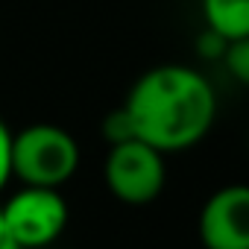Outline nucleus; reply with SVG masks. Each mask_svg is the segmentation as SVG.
Listing matches in <instances>:
<instances>
[{"label": "nucleus", "mask_w": 249, "mask_h": 249, "mask_svg": "<svg viewBox=\"0 0 249 249\" xmlns=\"http://www.w3.org/2000/svg\"><path fill=\"white\" fill-rule=\"evenodd\" d=\"M135 138L159 153L196 147L214 126V85L188 65H159L135 79L123 100Z\"/></svg>", "instance_id": "f257e3e1"}, {"label": "nucleus", "mask_w": 249, "mask_h": 249, "mask_svg": "<svg viewBox=\"0 0 249 249\" xmlns=\"http://www.w3.org/2000/svg\"><path fill=\"white\" fill-rule=\"evenodd\" d=\"M79 167L76 138L56 123H33L12 135V176L24 185L59 188Z\"/></svg>", "instance_id": "f03ea898"}, {"label": "nucleus", "mask_w": 249, "mask_h": 249, "mask_svg": "<svg viewBox=\"0 0 249 249\" xmlns=\"http://www.w3.org/2000/svg\"><path fill=\"white\" fill-rule=\"evenodd\" d=\"M106 188L126 205H147L153 202L167 182L164 153L156 147L132 138L123 144H111L106 164H103Z\"/></svg>", "instance_id": "7ed1b4c3"}, {"label": "nucleus", "mask_w": 249, "mask_h": 249, "mask_svg": "<svg viewBox=\"0 0 249 249\" xmlns=\"http://www.w3.org/2000/svg\"><path fill=\"white\" fill-rule=\"evenodd\" d=\"M18 249H41L62 237L68 226V202L59 188L24 185L0 208Z\"/></svg>", "instance_id": "20e7f679"}, {"label": "nucleus", "mask_w": 249, "mask_h": 249, "mask_svg": "<svg viewBox=\"0 0 249 249\" xmlns=\"http://www.w3.org/2000/svg\"><path fill=\"white\" fill-rule=\"evenodd\" d=\"M196 231L205 249H249V185L214 191L199 211Z\"/></svg>", "instance_id": "39448f33"}, {"label": "nucleus", "mask_w": 249, "mask_h": 249, "mask_svg": "<svg viewBox=\"0 0 249 249\" xmlns=\"http://www.w3.org/2000/svg\"><path fill=\"white\" fill-rule=\"evenodd\" d=\"M205 27L226 41L249 36V0H202Z\"/></svg>", "instance_id": "423d86ee"}, {"label": "nucleus", "mask_w": 249, "mask_h": 249, "mask_svg": "<svg viewBox=\"0 0 249 249\" xmlns=\"http://www.w3.org/2000/svg\"><path fill=\"white\" fill-rule=\"evenodd\" d=\"M223 65H226V71H229L243 88H249V36L234 38V41L226 44Z\"/></svg>", "instance_id": "0eeeda50"}, {"label": "nucleus", "mask_w": 249, "mask_h": 249, "mask_svg": "<svg viewBox=\"0 0 249 249\" xmlns=\"http://www.w3.org/2000/svg\"><path fill=\"white\" fill-rule=\"evenodd\" d=\"M103 138L108 141V147H111V144H123V141H132V138H135L132 120H129V114H126V108H123V106L106 114V120H103Z\"/></svg>", "instance_id": "6e6552de"}, {"label": "nucleus", "mask_w": 249, "mask_h": 249, "mask_svg": "<svg viewBox=\"0 0 249 249\" xmlns=\"http://www.w3.org/2000/svg\"><path fill=\"white\" fill-rule=\"evenodd\" d=\"M12 179V129L0 120V191Z\"/></svg>", "instance_id": "1a4fd4ad"}, {"label": "nucleus", "mask_w": 249, "mask_h": 249, "mask_svg": "<svg viewBox=\"0 0 249 249\" xmlns=\"http://www.w3.org/2000/svg\"><path fill=\"white\" fill-rule=\"evenodd\" d=\"M226 38L220 36V33H214V30H208L205 27V33L199 36V41H196V50L202 53V56H214V59H223V53H226Z\"/></svg>", "instance_id": "9d476101"}, {"label": "nucleus", "mask_w": 249, "mask_h": 249, "mask_svg": "<svg viewBox=\"0 0 249 249\" xmlns=\"http://www.w3.org/2000/svg\"><path fill=\"white\" fill-rule=\"evenodd\" d=\"M0 249H18V243L12 240V234H9V229L3 223V214H0Z\"/></svg>", "instance_id": "9b49d317"}]
</instances>
